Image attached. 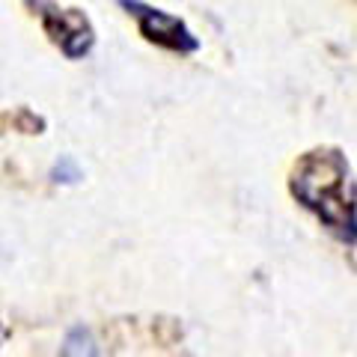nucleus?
<instances>
[{
  "instance_id": "obj_1",
  "label": "nucleus",
  "mask_w": 357,
  "mask_h": 357,
  "mask_svg": "<svg viewBox=\"0 0 357 357\" xmlns=\"http://www.w3.org/2000/svg\"><path fill=\"white\" fill-rule=\"evenodd\" d=\"M289 191L333 238L345 248L357 244V178L337 146L304 152L292 167Z\"/></svg>"
},
{
  "instance_id": "obj_2",
  "label": "nucleus",
  "mask_w": 357,
  "mask_h": 357,
  "mask_svg": "<svg viewBox=\"0 0 357 357\" xmlns=\"http://www.w3.org/2000/svg\"><path fill=\"white\" fill-rule=\"evenodd\" d=\"M27 6L33 9V15L39 18V24L45 30V36L57 45L63 57L81 60L93 51L96 30L81 9L60 6L57 0H27Z\"/></svg>"
},
{
  "instance_id": "obj_3",
  "label": "nucleus",
  "mask_w": 357,
  "mask_h": 357,
  "mask_svg": "<svg viewBox=\"0 0 357 357\" xmlns=\"http://www.w3.org/2000/svg\"><path fill=\"white\" fill-rule=\"evenodd\" d=\"M119 6L137 21V30L146 42L158 45L164 51H173V54H197L199 51V39L188 30L182 18L164 13V9L152 6V3H143V0H119Z\"/></svg>"
}]
</instances>
